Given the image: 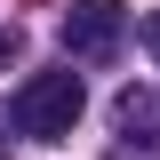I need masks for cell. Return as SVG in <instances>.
<instances>
[{
    "mask_svg": "<svg viewBox=\"0 0 160 160\" xmlns=\"http://www.w3.org/2000/svg\"><path fill=\"white\" fill-rule=\"evenodd\" d=\"M112 128H120L128 144H160V96H152V88H120Z\"/></svg>",
    "mask_w": 160,
    "mask_h": 160,
    "instance_id": "3957f363",
    "label": "cell"
},
{
    "mask_svg": "<svg viewBox=\"0 0 160 160\" xmlns=\"http://www.w3.org/2000/svg\"><path fill=\"white\" fill-rule=\"evenodd\" d=\"M120 40H128V0H72L64 8V48L88 64L120 56Z\"/></svg>",
    "mask_w": 160,
    "mask_h": 160,
    "instance_id": "7a4b0ae2",
    "label": "cell"
},
{
    "mask_svg": "<svg viewBox=\"0 0 160 160\" xmlns=\"http://www.w3.org/2000/svg\"><path fill=\"white\" fill-rule=\"evenodd\" d=\"M8 64H24V32L16 24H0V72H8Z\"/></svg>",
    "mask_w": 160,
    "mask_h": 160,
    "instance_id": "277c9868",
    "label": "cell"
},
{
    "mask_svg": "<svg viewBox=\"0 0 160 160\" xmlns=\"http://www.w3.org/2000/svg\"><path fill=\"white\" fill-rule=\"evenodd\" d=\"M136 40H144V48H152V56H160V8H152V16H144V24H136Z\"/></svg>",
    "mask_w": 160,
    "mask_h": 160,
    "instance_id": "5b68a950",
    "label": "cell"
},
{
    "mask_svg": "<svg viewBox=\"0 0 160 160\" xmlns=\"http://www.w3.org/2000/svg\"><path fill=\"white\" fill-rule=\"evenodd\" d=\"M16 136H32V144H56V136H72V120H80V72H32L16 88Z\"/></svg>",
    "mask_w": 160,
    "mask_h": 160,
    "instance_id": "6da1fadb",
    "label": "cell"
}]
</instances>
